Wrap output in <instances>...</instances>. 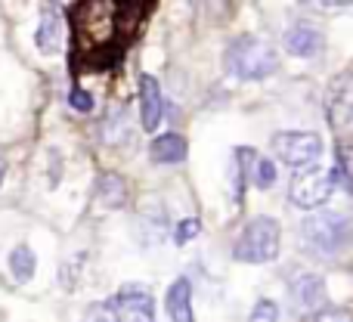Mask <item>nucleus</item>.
I'll use <instances>...</instances> for the list:
<instances>
[{"label": "nucleus", "instance_id": "5", "mask_svg": "<svg viewBox=\"0 0 353 322\" xmlns=\"http://www.w3.org/2000/svg\"><path fill=\"white\" fill-rule=\"evenodd\" d=\"M270 149L288 168H313L323 155V137L310 130H285L270 140Z\"/></svg>", "mask_w": 353, "mask_h": 322}, {"label": "nucleus", "instance_id": "4", "mask_svg": "<svg viewBox=\"0 0 353 322\" xmlns=\"http://www.w3.org/2000/svg\"><path fill=\"white\" fill-rule=\"evenodd\" d=\"M325 118L338 134L341 146L353 149V68L338 74L325 90Z\"/></svg>", "mask_w": 353, "mask_h": 322}, {"label": "nucleus", "instance_id": "18", "mask_svg": "<svg viewBox=\"0 0 353 322\" xmlns=\"http://www.w3.org/2000/svg\"><path fill=\"white\" fill-rule=\"evenodd\" d=\"M248 322H279V307H276V301L261 298L254 304V310H251V319Z\"/></svg>", "mask_w": 353, "mask_h": 322}, {"label": "nucleus", "instance_id": "7", "mask_svg": "<svg viewBox=\"0 0 353 322\" xmlns=\"http://www.w3.org/2000/svg\"><path fill=\"white\" fill-rule=\"evenodd\" d=\"M105 304L115 322H155V298L143 285H124Z\"/></svg>", "mask_w": 353, "mask_h": 322}, {"label": "nucleus", "instance_id": "13", "mask_svg": "<svg viewBox=\"0 0 353 322\" xmlns=\"http://www.w3.org/2000/svg\"><path fill=\"white\" fill-rule=\"evenodd\" d=\"M37 50L41 53H59L62 50V22L53 10L43 12L41 25H37Z\"/></svg>", "mask_w": 353, "mask_h": 322}, {"label": "nucleus", "instance_id": "14", "mask_svg": "<svg viewBox=\"0 0 353 322\" xmlns=\"http://www.w3.org/2000/svg\"><path fill=\"white\" fill-rule=\"evenodd\" d=\"M97 199L103 208H121L124 199H128V186H124V180L118 174H99L97 180Z\"/></svg>", "mask_w": 353, "mask_h": 322}, {"label": "nucleus", "instance_id": "9", "mask_svg": "<svg viewBox=\"0 0 353 322\" xmlns=\"http://www.w3.org/2000/svg\"><path fill=\"white\" fill-rule=\"evenodd\" d=\"M140 118L149 134L159 130L161 118H165V97H161V87L152 74H140Z\"/></svg>", "mask_w": 353, "mask_h": 322}, {"label": "nucleus", "instance_id": "12", "mask_svg": "<svg viewBox=\"0 0 353 322\" xmlns=\"http://www.w3.org/2000/svg\"><path fill=\"white\" fill-rule=\"evenodd\" d=\"M186 152H189V146L180 134H161L149 146V155H152L155 164H180L186 159Z\"/></svg>", "mask_w": 353, "mask_h": 322}, {"label": "nucleus", "instance_id": "20", "mask_svg": "<svg viewBox=\"0 0 353 322\" xmlns=\"http://www.w3.org/2000/svg\"><path fill=\"white\" fill-rule=\"evenodd\" d=\"M307 322H353V313L347 310H338V307H325V310L313 313Z\"/></svg>", "mask_w": 353, "mask_h": 322}, {"label": "nucleus", "instance_id": "17", "mask_svg": "<svg viewBox=\"0 0 353 322\" xmlns=\"http://www.w3.org/2000/svg\"><path fill=\"white\" fill-rule=\"evenodd\" d=\"M248 180L254 183L257 189H270L276 183V164L270 161V159H261L257 155L254 164H251V174H248Z\"/></svg>", "mask_w": 353, "mask_h": 322}, {"label": "nucleus", "instance_id": "23", "mask_svg": "<svg viewBox=\"0 0 353 322\" xmlns=\"http://www.w3.org/2000/svg\"><path fill=\"white\" fill-rule=\"evenodd\" d=\"M3 170H6V161L0 159V180H3Z\"/></svg>", "mask_w": 353, "mask_h": 322}, {"label": "nucleus", "instance_id": "11", "mask_svg": "<svg viewBox=\"0 0 353 322\" xmlns=\"http://www.w3.org/2000/svg\"><path fill=\"white\" fill-rule=\"evenodd\" d=\"M168 316L171 322H195V313H192V285L189 279H176L171 288H168Z\"/></svg>", "mask_w": 353, "mask_h": 322}, {"label": "nucleus", "instance_id": "6", "mask_svg": "<svg viewBox=\"0 0 353 322\" xmlns=\"http://www.w3.org/2000/svg\"><path fill=\"white\" fill-rule=\"evenodd\" d=\"M335 192V177L325 168H304L292 177V186H288V199L292 205L304 208V211H313V208H323L325 201Z\"/></svg>", "mask_w": 353, "mask_h": 322}, {"label": "nucleus", "instance_id": "21", "mask_svg": "<svg viewBox=\"0 0 353 322\" xmlns=\"http://www.w3.org/2000/svg\"><path fill=\"white\" fill-rule=\"evenodd\" d=\"M68 105L78 109V112H90L93 109V97L84 90V87H72V90H68Z\"/></svg>", "mask_w": 353, "mask_h": 322}, {"label": "nucleus", "instance_id": "8", "mask_svg": "<svg viewBox=\"0 0 353 322\" xmlns=\"http://www.w3.org/2000/svg\"><path fill=\"white\" fill-rule=\"evenodd\" d=\"M288 294H292L294 307H298L301 313H307V316L325 310V301H329L323 276L310 273V270H294L292 282H288Z\"/></svg>", "mask_w": 353, "mask_h": 322}, {"label": "nucleus", "instance_id": "19", "mask_svg": "<svg viewBox=\"0 0 353 322\" xmlns=\"http://www.w3.org/2000/svg\"><path fill=\"white\" fill-rule=\"evenodd\" d=\"M199 230H201V223L195 217H186V220H180L176 223V230H174V242L176 245H186V242H192L195 236H199Z\"/></svg>", "mask_w": 353, "mask_h": 322}, {"label": "nucleus", "instance_id": "2", "mask_svg": "<svg viewBox=\"0 0 353 322\" xmlns=\"http://www.w3.org/2000/svg\"><path fill=\"white\" fill-rule=\"evenodd\" d=\"M226 68L242 81H261L279 68V56L267 41L245 34L226 47Z\"/></svg>", "mask_w": 353, "mask_h": 322}, {"label": "nucleus", "instance_id": "16", "mask_svg": "<svg viewBox=\"0 0 353 322\" xmlns=\"http://www.w3.org/2000/svg\"><path fill=\"white\" fill-rule=\"evenodd\" d=\"M332 177H335V183H341L347 192H353V149L350 146H338V159L332 164Z\"/></svg>", "mask_w": 353, "mask_h": 322}, {"label": "nucleus", "instance_id": "22", "mask_svg": "<svg viewBox=\"0 0 353 322\" xmlns=\"http://www.w3.org/2000/svg\"><path fill=\"white\" fill-rule=\"evenodd\" d=\"M81 322H115V319H112L109 304H93V307H87V313Z\"/></svg>", "mask_w": 353, "mask_h": 322}, {"label": "nucleus", "instance_id": "15", "mask_svg": "<svg viewBox=\"0 0 353 322\" xmlns=\"http://www.w3.org/2000/svg\"><path fill=\"white\" fill-rule=\"evenodd\" d=\"M10 270H12V276H16L19 282H28L31 276H34V270H37L34 251H31L28 245H16L12 254H10Z\"/></svg>", "mask_w": 353, "mask_h": 322}, {"label": "nucleus", "instance_id": "10", "mask_svg": "<svg viewBox=\"0 0 353 322\" xmlns=\"http://www.w3.org/2000/svg\"><path fill=\"white\" fill-rule=\"evenodd\" d=\"M323 31L316 28V25L310 22H298L288 28L285 34V50L294 56H301V59H310V56H316L319 50H323Z\"/></svg>", "mask_w": 353, "mask_h": 322}, {"label": "nucleus", "instance_id": "1", "mask_svg": "<svg viewBox=\"0 0 353 322\" xmlns=\"http://www.w3.org/2000/svg\"><path fill=\"white\" fill-rule=\"evenodd\" d=\"M301 242L316 257H332L350 242V220L341 211H316L301 223Z\"/></svg>", "mask_w": 353, "mask_h": 322}, {"label": "nucleus", "instance_id": "3", "mask_svg": "<svg viewBox=\"0 0 353 322\" xmlns=\"http://www.w3.org/2000/svg\"><path fill=\"white\" fill-rule=\"evenodd\" d=\"M279 245H282V230L273 217L261 214V217H251L245 223L242 236H239L232 257L242 263H270L279 257Z\"/></svg>", "mask_w": 353, "mask_h": 322}]
</instances>
